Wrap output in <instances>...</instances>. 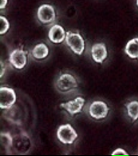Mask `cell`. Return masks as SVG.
I'll use <instances>...</instances> for the list:
<instances>
[{
  "label": "cell",
  "mask_w": 138,
  "mask_h": 156,
  "mask_svg": "<svg viewBox=\"0 0 138 156\" xmlns=\"http://www.w3.org/2000/svg\"><path fill=\"white\" fill-rule=\"evenodd\" d=\"M55 87L57 90L62 94H69L78 88V82L74 75L65 73L57 78Z\"/></svg>",
  "instance_id": "6da1fadb"
},
{
  "label": "cell",
  "mask_w": 138,
  "mask_h": 156,
  "mask_svg": "<svg viewBox=\"0 0 138 156\" xmlns=\"http://www.w3.org/2000/svg\"><path fill=\"white\" fill-rule=\"evenodd\" d=\"M66 45L74 53L81 55L85 51V41L79 33L67 31L66 36Z\"/></svg>",
  "instance_id": "7a4b0ae2"
},
{
  "label": "cell",
  "mask_w": 138,
  "mask_h": 156,
  "mask_svg": "<svg viewBox=\"0 0 138 156\" xmlns=\"http://www.w3.org/2000/svg\"><path fill=\"white\" fill-rule=\"evenodd\" d=\"M57 137L63 144H72L78 138V134L70 124H64L57 129Z\"/></svg>",
  "instance_id": "3957f363"
},
{
  "label": "cell",
  "mask_w": 138,
  "mask_h": 156,
  "mask_svg": "<svg viewBox=\"0 0 138 156\" xmlns=\"http://www.w3.org/2000/svg\"><path fill=\"white\" fill-rule=\"evenodd\" d=\"M16 94L12 88L2 87L0 88V107L1 109H10L16 102Z\"/></svg>",
  "instance_id": "277c9868"
},
{
  "label": "cell",
  "mask_w": 138,
  "mask_h": 156,
  "mask_svg": "<svg viewBox=\"0 0 138 156\" xmlns=\"http://www.w3.org/2000/svg\"><path fill=\"white\" fill-rule=\"evenodd\" d=\"M109 107L103 101H94L89 107V114L94 119L100 120L106 118L109 113Z\"/></svg>",
  "instance_id": "5b68a950"
},
{
  "label": "cell",
  "mask_w": 138,
  "mask_h": 156,
  "mask_svg": "<svg viewBox=\"0 0 138 156\" xmlns=\"http://www.w3.org/2000/svg\"><path fill=\"white\" fill-rule=\"evenodd\" d=\"M38 20L43 24H50L56 19L55 10L51 5L43 4L38 7L37 11Z\"/></svg>",
  "instance_id": "8992f818"
},
{
  "label": "cell",
  "mask_w": 138,
  "mask_h": 156,
  "mask_svg": "<svg viewBox=\"0 0 138 156\" xmlns=\"http://www.w3.org/2000/svg\"><path fill=\"white\" fill-rule=\"evenodd\" d=\"M9 61L15 68L22 70L25 67L27 62L26 53L22 49H15L9 55Z\"/></svg>",
  "instance_id": "52a82bcc"
},
{
  "label": "cell",
  "mask_w": 138,
  "mask_h": 156,
  "mask_svg": "<svg viewBox=\"0 0 138 156\" xmlns=\"http://www.w3.org/2000/svg\"><path fill=\"white\" fill-rule=\"evenodd\" d=\"M84 105H85V99L82 97H78L74 100L61 103L60 107L67 111L71 116H74L75 115L80 113L82 111Z\"/></svg>",
  "instance_id": "ba28073f"
},
{
  "label": "cell",
  "mask_w": 138,
  "mask_h": 156,
  "mask_svg": "<svg viewBox=\"0 0 138 156\" xmlns=\"http://www.w3.org/2000/svg\"><path fill=\"white\" fill-rule=\"evenodd\" d=\"M91 55L97 63H102L106 59L108 52L107 48L103 43H95L91 47Z\"/></svg>",
  "instance_id": "9c48e42d"
},
{
  "label": "cell",
  "mask_w": 138,
  "mask_h": 156,
  "mask_svg": "<svg viewBox=\"0 0 138 156\" xmlns=\"http://www.w3.org/2000/svg\"><path fill=\"white\" fill-rule=\"evenodd\" d=\"M48 36L50 41L53 43H61L66 40V33L62 26L55 24L50 29Z\"/></svg>",
  "instance_id": "30bf717a"
},
{
  "label": "cell",
  "mask_w": 138,
  "mask_h": 156,
  "mask_svg": "<svg viewBox=\"0 0 138 156\" xmlns=\"http://www.w3.org/2000/svg\"><path fill=\"white\" fill-rule=\"evenodd\" d=\"M50 50L45 43H38L33 48L31 51L32 56L35 59H44L49 55Z\"/></svg>",
  "instance_id": "8fae6325"
},
{
  "label": "cell",
  "mask_w": 138,
  "mask_h": 156,
  "mask_svg": "<svg viewBox=\"0 0 138 156\" xmlns=\"http://www.w3.org/2000/svg\"><path fill=\"white\" fill-rule=\"evenodd\" d=\"M125 52L129 58L138 59V38L129 41L125 48Z\"/></svg>",
  "instance_id": "7c38bea8"
},
{
  "label": "cell",
  "mask_w": 138,
  "mask_h": 156,
  "mask_svg": "<svg viewBox=\"0 0 138 156\" xmlns=\"http://www.w3.org/2000/svg\"><path fill=\"white\" fill-rule=\"evenodd\" d=\"M128 116L135 122L138 120V101H131L126 104Z\"/></svg>",
  "instance_id": "4fadbf2b"
},
{
  "label": "cell",
  "mask_w": 138,
  "mask_h": 156,
  "mask_svg": "<svg viewBox=\"0 0 138 156\" xmlns=\"http://www.w3.org/2000/svg\"><path fill=\"white\" fill-rule=\"evenodd\" d=\"M1 144L7 150L12 147L13 138L9 133H1Z\"/></svg>",
  "instance_id": "5bb4252c"
},
{
  "label": "cell",
  "mask_w": 138,
  "mask_h": 156,
  "mask_svg": "<svg viewBox=\"0 0 138 156\" xmlns=\"http://www.w3.org/2000/svg\"><path fill=\"white\" fill-rule=\"evenodd\" d=\"M0 23H1V28H0V34H5L8 31L10 28V23L6 18L3 16H0Z\"/></svg>",
  "instance_id": "9a60e30c"
},
{
  "label": "cell",
  "mask_w": 138,
  "mask_h": 156,
  "mask_svg": "<svg viewBox=\"0 0 138 156\" xmlns=\"http://www.w3.org/2000/svg\"><path fill=\"white\" fill-rule=\"evenodd\" d=\"M112 155H129V154L122 148H118V149L115 150L114 151H113Z\"/></svg>",
  "instance_id": "2e32d148"
},
{
  "label": "cell",
  "mask_w": 138,
  "mask_h": 156,
  "mask_svg": "<svg viewBox=\"0 0 138 156\" xmlns=\"http://www.w3.org/2000/svg\"><path fill=\"white\" fill-rule=\"evenodd\" d=\"M7 4V0H0V9L2 10L6 7Z\"/></svg>",
  "instance_id": "e0dca14e"
},
{
  "label": "cell",
  "mask_w": 138,
  "mask_h": 156,
  "mask_svg": "<svg viewBox=\"0 0 138 156\" xmlns=\"http://www.w3.org/2000/svg\"><path fill=\"white\" fill-rule=\"evenodd\" d=\"M5 73V66L4 63H2V61L1 60V74H0V77L2 78Z\"/></svg>",
  "instance_id": "ac0fdd59"
},
{
  "label": "cell",
  "mask_w": 138,
  "mask_h": 156,
  "mask_svg": "<svg viewBox=\"0 0 138 156\" xmlns=\"http://www.w3.org/2000/svg\"><path fill=\"white\" fill-rule=\"evenodd\" d=\"M136 6L138 7V0H136Z\"/></svg>",
  "instance_id": "d6986e66"
}]
</instances>
